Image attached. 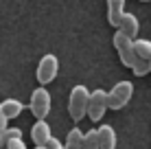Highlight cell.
Returning <instances> with one entry per match:
<instances>
[{
  "mask_svg": "<svg viewBox=\"0 0 151 149\" xmlns=\"http://www.w3.org/2000/svg\"><path fill=\"white\" fill-rule=\"evenodd\" d=\"M88 99H90V90L86 86H75L70 90V99H68V112H70V119L75 123H79L83 116H86L88 110Z\"/></svg>",
  "mask_w": 151,
  "mask_h": 149,
  "instance_id": "6da1fadb",
  "label": "cell"
},
{
  "mask_svg": "<svg viewBox=\"0 0 151 149\" xmlns=\"http://www.w3.org/2000/svg\"><path fill=\"white\" fill-rule=\"evenodd\" d=\"M134 94V83L132 81H118L114 88L107 92V110H121L132 101Z\"/></svg>",
  "mask_w": 151,
  "mask_h": 149,
  "instance_id": "7a4b0ae2",
  "label": "cell"
},
{
  "mask_svg": "<svg viewBox=\"0 0 151 149\" xmlns=\"http://www.w3.org/2000/svg\"><path fill=\"white\" fill-rule=\"evenodd\" d=\"M29 110L37 121H46V116H48V112H50V92L46 88H42V86L35 88L33 94H31Z\"/></svg>",
  "mask_w": 151,
  "mask_h": 149,
  "instance_id": "3957f363",
  "label": "cell"
},
{
  "mask_svg": "<svg viewBox=\"0 0 151 149\" xmlns=\"http://www.w3.org/2000/svg\"><path fill=\"white\" fill-rule=\"evenodd\" d=\"M57 73H59V59H57V55L46 53L44 57L40 59L37 70H35V77H37V81L42 83V88H44L46 83H50L57 77Z\"/></svg>",
  "mask_w": 151,
  "mask_h": 149,
  "instance_id": "277c9868",
  "label": "cell"
},
{
  "mask_svg": "<svg viewBox=\"0 0 151 149\" xmlns=\"http://www.w3.org/2000/svg\"><path fill=\"white\" fill-rule=\"evenodd\" d=\"M107 92L103 88H96L90 92V99H88V110H86V116H90V121H101L107 112Z\"/></svg>",
  "mask_w": 151,
  "mask_h": 149,
  "instance_id": "5b68a950",
  "label": "cell"
},
{
  "mask_svg": "<svg viewBox=\"0 0 151 149\" xmlns=\"http://www.w3.org/2000/svg\"><path fill=\"white\" fill-rule=\"evenodd\" d=\"M114 46H116V50H118V57H121L123 66L132 68L134 61H136V53H134V40L125 37L121 31H116V35H114Z\"/></svg>",
  "mask_w": 151,
  "mask_h": 149,
  "instance_id": "8992f818",
  "label": "cell"
},
{
  "mask_svg": "<svg viewBox=\"0 0 151 149\" xmlns=\"http://www.w3.org/2000/svg\"><path fill=\"white\" fill-rule=\"evenodd\" d=\"M31 138H33L35 147H44L48 143V138H53V132H50V125L46 121H37L33 127H31Z\"/></svg>",
  "mask_w": 151,
  "mask_h": 149,
  "instance_id": "52a82bcc",
  "label": "cell"
},
{
  "mask_svg": "<svg viewBox=\"0 0 151 149\" xmlns=\"http://www.w3.org/2000/svg\"><path fill=\"white\" fill-rule=\"evenodd\" d=\"M118 31H121L125 37L136 40V35H138V31H140V22H138V18H136L134 13H123L121 24H118Z\"/></svg>",
  "mask_w": 151,
  "mask_h": 149,
  "instance_id": "ba28073f",
  "label": "cell"
},
{
  "mask_svg": "<svg viewBox=\"0 0 151 149\" xmlns=\"http://www.w3.org/2000/svg\"><path fill=\"white\" fill-rule=\"evenodd\" d=\"M96 138H99V149H116V132L112 125L96 127Z\"/></svg>",
  "mask_w": 151,
  "mask_h": 149,
  "instance_id": "9c48e42d",
  "label": "cell"
},
{
  "mask_svg": "<svg viewBox=\"0 0 151 149\" xmlns=\"http://www.w3.org/2000/svg\"><path fill=\"white\" fill-rule=\"evenodd\" d=\"M123 13H125V0H107V24L110 27L118 29Z\"/></svg>",
  "mask_w": 151,
  "mask_h": 149,
  "instance_id": "30bf717a",
  "label": "cell"
},
{
  "mask_svg": "<svg viewBox=\"0 0 151 149\" xmlns=\"http://www.w3.org/2000/svg\"><path fill=\"white\" fill-rule=\"evenodd\" d=\"M22 110H24V105H22V101H18V99H4L2 103H0V112H2L7 119H15V116H20V114H22Z\"/></svg>",
  "mask_w": 151,
  "mask_h": 149,
  "instance_id": "8fae6325",
  "label": "cell"
},
{
  "mask_svg": "<svg viewBox=\"0 0 151 149\" xmlns=\"http://www.w3.org/2000/svg\"><path fill=\"white\" fill-rule=\"evenodd\" d=\"M134 53H136L138 59L151 61V40H145V37L134 40Z\"/></svg>",
  "mask_w": 151,
  "mask_h": 149,
  "instance_id": "7c38bea8",
  "label": "cell"
},
{
  "mask_svg": "<svg viewBox=\"0 0 151 149\" xmlns=\"http://www.w3.org/2000/svg\"><path fill=\"white\" fill-rule=\"evenodd\" d=\"M81 143H83V132L79 127H72L66 136V145L64 149H81Z\"/></svg>",
  "mask_w": 151,
  "mask_h": 149,
  "instance_id": "4fadbf2b",
  "label": "cell"
},
{
  "mask_svg": "<svg viewBox=\"0 0 151 149\" xmlns=\"http://www.w3.org/2000/svg\"><path fill=\"white\" fill-rule=\"evenodd\" d=\"M81 149H99V138H96V130H90L83 134V143Z\"/></svg>",
  "mask_w": 151,
  "mask_h": 149,
  "instance_id": "5bb4252c",
  "label": "cell"
},
{
  "mask_svg": "<svg viewBox=\"0 0 151 149\" xmlns=\"http://www.w3.org/2000/svg\"><path fill=\"white\" fill-rule=\"evenodd\" d=\"M132 70H134V75L136 77H142V75H147L149 73V61H145V59H138L134 61V66H132Z\"/></svg>",
  "mask_w": 151,
  "mask_h": 149,
  "instance_id": "9a60e30c",
  "label": "cell"
},
{
  "mask_svg": "<svg viewBox=\"0 0 151 149\" xmlns=\"http://www.w3.org/2000/svg\"><path fill=\"white\" fill-rule=\"evenodd\" d=\"M2 138H4V143L15 140V138H22V130H20V127H7V130L2 132Z\"/></svg>",
  "mask_w": 151,
  "mask_h": 149,
  "instance_id": "2e32d148",
  "label": "cell"
},
{
  "mask_svg": "<svg viewBox=\"0 0 151 149\" xmlns=\"http://www.w3.org/2000/svg\"><path fill=\"white\" fill-rule=\"evenodd\" d=\"M4 147H7V149H29L27 145H24L22 138H15V140H7V143H4Z\"/></svg>",
  "mask_w": 151,
  "mask_h": 149,
  "instance_id": "e0dca14e",
  "label": "cell"
},
{
  "mask_svg": "<svg viewBox=\"0 0 151 149\" xmlns=\"http://www.w3.org/2000/svg\"><path fill=\"white\" fill-rule=\"evenodd\" d=\"M44 147H46V149H64V145H61L57 138H48V143H46Z\"/></svg>",
  "mask_w": 151,
  "mask_h": 149,
  "instance_id": "ac0fdd59",
  "label": "cell"
},
{
  "mask_svg": "<svg viewBox=\"0 0 151 149\" xmlns=\"http://www.w3.org/2000/svg\"><path fill=\"white\" fill-rule=\"evenodd\" d=\"M7 123H9V119H7V116L2 114V112H0V134H2V132H4V130H7V127H9Z\"/></svg>",
  "mask_w": 151,
  "mask_h": 149,
  "instance_id": "d6986e66",
  "label": "cell"
},
{
  "mask_svg": "<svg viewBox=\"0 0 151 149\" xmlns=\"http://www.w3.org/2000/svg\"><path fill=\"white\" fill-rule=\"evenodd\" d=\"M4 147V138H2V134H0V149Z\"/></svg>",
  "mask_w": 151,
  "mask_h": 149,
  "instance_id": "ffe728a7",
  "label": "cell"
},
{
  "mask_svg": "<svg viewBox=\"0 0 151 149\" xmlns=\"http://www.w3.org/2000/svg\"><path fill=\"white\" fill-rule=\"evenodd\" d=\"M149 73H151V61H149Z\"/></svg>",
  "mask_w": 151,
  "mask_h": 149,
  "instance_id": "44dd1931",
  "label": "cell"
},
{
  "mask_svg": "<svg viewBox=\"0 0 151 149\" xmlns=\"http://www.w3.org/2000/svg\"><path fill=\"white\" fill-rule=\"evenodd\" d=\"M35 149H46V147H35Z\"/></svg>",
  "mask_w": 151,
  "mask_h": 149,
  "instance_id": "7402d4cb",
  "label": "cell"
},
{
  "mask_svg": "<svg viewBox=\"0 0 151 149\" xmlns=\"http://www.w3.org/2000/svg\"><path fill=\"white\" fill-rule=\"evenodd\" d=\"M142 2H149V0H142Z\"/></svg>",
  "mask_w": 151,
  "mask_h": 149,
  "instance_id": "603a6c76",
  "label": "cell"
},
{
  "mask_svg": "<svg viewBox=\"0 0 151 149\" xmlns=\"http://www.w3.org/2000/svg\"><path fill=\"white\" fill-rule=\"evenodd\" d=\"M2 149H7V147H2Z\"/></svg>",
  "mask_w": 151,
  "mask_h": 149,
  "instance_id": "cb8c5ba5",
  "label": "cell"
}]
</instances>
